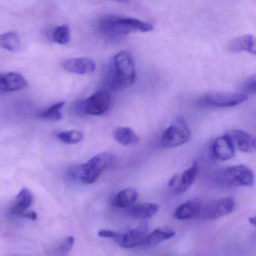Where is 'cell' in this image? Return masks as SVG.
Here are the masks:
<instances>
[{
  "label": "cell",
  "mask_w": 256,
  "mask_h": 256,
  "mask_svg": "<svg viewBox=\"0 0 256 256\" xmlns=\"http://www.w3.org/2000/svg\"><path fill=\"white\" fill-rule=\"evenodd\" d=\"M160 205L154 202L133 204L127 208V214L132 218L137 220H148L152 218L158 212Z\"/></svg>",
  "instance_id": "obj_16"
},
{
  "label": "cell",
  "mask_w": 256,
  "mask_h": 256,
  "mask_svg": "<svg viewBox=\"0 0 256 256\" xmlns=\"http://www.w3.org/2000/svg\"><path fill=\"white\" fill-rule=\"evenodd\" d=\"M62 68L68 72L77 74H89L94 72L96 68L95 62L89 58H72L62 64Z\"/></svg>",
  "instance_id": "obj_11"
},
{
  "label": "cell",
  "mask_w": 256,
  "mask_h": 256,
  "mask_svg": "<svg viewBox=\"0 0 256 256\" xmlns=\"http://www.w3.org/2000/svg\"><path fill=\"white\" fill-rule=\"evenodd\" d=\"M50 38L58 44H67L71 40V29L68 25L56 26L50 31Z\"/></svg>",
  "instance_id": "obj_23"
},
{
  "label": "cell",
  "mask_w": 256,
  "mask_h": 256,
  "mask_svg": "<svg viewBox=\"0 0 256 256\" xmlns=\"http://www.w3.org/2000/svg\"><path fill=\"white\" fill-rule=\"evenodd\" d=\"M226 134L230 138L234 145H236L242 152L250 154L256 150V139L248 133L242 130H234L228 132Z\"/></svg>",
  "instance_id": "obj_13"
},
{
  "label": "cell",
  "mask_w": 256,
  "mask_h": 256,
  "mask_svg": "<svg viewBox=\"0 0 256 256\" xmlns=\"http://www.w3.org/2000/svg\"><path fill=\"white\" fill-rule=\"evenodd\" d=\"M113 136L118 143L124 146H136L140 142V137L134 130L128 127H118L115 128Z\"/></svg>",
  "instance_id": "obj_20"
},
{
  "label": "cell",
  "mask_w": 256,
  "mask_h": 256,
  "mask_svg": "<svg viewBox=\"0 0 256 256\" xmlns=\"http://www.w3.org/2000/svg\"><path fill=\"white\" fill-rule=\"evenodd\" d=\"M218 180L228 186L250 187L254 185V175L250 168L239 164L222 170L218 174Z\"/></svg>",
  "instance_id": "obj_5"
},
{
  "label": "cell",
  "mask_w": 256,
  "mask_h": 256,
  "mask_svg": "<svg viewBox=\"0 0 256 256\" xmlns=\"http://www.w3.org/2000/svg\"><path fill=\"white\" fill-rule=\"evenodd\" d=\"M212 156L220 161H227L233 158L235 154V148L230 138L224 134L217 138L211 145Z\"/></svg>",
  "instance_id": "obj_10"
},
{
  "label": "cell",
  "mask_w": 256,
  "mask_h": 256,
  "mask_svg": "<svg viewBox=\"0 0 256 256\" xmlns=\"http://www.w3.org/2000/svg\"><path fill=\"white\" fill-rule=\"evenodd\" d=\"M136 70L134 60L130 52L122 50L116 54L109 67L108 83L110 89L121 90L134 84Z\"/></svg>",
  "instance_id": "obj_2"
},
{
  "label": "cell",
  "mask_w": 256,
  "mask_h": 256,
  "mask_svg": "<svg viewBox=\"0 0 256 256\" xmlns=\"http://www.w3.org/2000/svg\"><path fill=\"white\" fill-rule=\"evenodd\" d=\"M198 173V164L197 162H194L191 167L184 172V173L178 176L176 185L173 188L175 194H182L186 192L194 184Z\"/></svg>",
  "instance_id": "obj_15"
},
{
  "label": "cell",
  "mask_w": 256,
  "mask_h": 256,
  "mask_svg": "<svg viewBox=\"0 0 256 256\" xmlns=\"http://www.w3.org/2000/svg\"><path fill=\"white\" fill-rule=\"evenodd\" d=\"M65 106L64 102L56 103L46 110L38 114V118L40 119L48 120L58 121L62 119V109Z\"/></svg>",
  "instance_id": "obj_24"
},
{
  "label": "cell",
  "mask_w": 256,
  "mask_h": 256,
  "mask_svg": "<svg viewBox=\"0 0 256 256\" xmlns=\"http://www.w3.org/2000/svg\"><path fill=\"white\" fill-rule=\"evenodd\" d=\"M98 30L108 40L118 41L133 32H151L154 26L152 24L133 18L106 16L98 22Z\"/></svg>",
  "instance_id": "obj_1"
},
{
  "label": "cell",
  "mask_w": 256,
  "mask_h": 256,
  "mask_svg": "<svg viewBox=\"0 0 256 256\" xmlns=\"http://www.w3.org/2000/svg\"><path fill=\"white\" fill-rule=\"evenodd\" d=\"M138 198V192L134 188L121 190L114 199V204L120 208H128L134 204Z\"/></svg>",
  "instance_id": "obj_21"
},
{
  "label": "cell",
  "mask_w": 256,
  "mask_h": 256,
  "mask_svg": "<svg viewBox=\"0 0 256 256\" xmlns=\"http://www.w3.org/2000/svg\"><path fill=\"white\" fill-rule=\"evenodd\" d=\"M234 209L235 202L233 198H223L202 208L199 214L205 220H214L229 215Z\"/></svg>",
  "instance_id": "obj_9"
},
{
  "label": "cell",
  "mask_w": 256,
  "mask_h": 256,
  "mask_svg": "<svg viewBox=\"0 0 256 256\" xmlns=\"http://www.w3.org/2000/svg\"><path fill=\"white\" fill-rule=\"evenodd\" d=\"M56 136L61 142L70 144L79 143L83 140L84 138L83 133L78 130L60 132H58Z\"/></svg>",
  "instance_id": "obj_26"
},
{
  "label": "cell",
  "mask_w": 256,
  "mask_h": 256,
  "mask_svg": "<svg viewBox=\"0 0 256 256\" xmlns=\"http://www.w3.org/2000/svg\"><path fill=\"white\" fill-rule=\"evenodd\" d=\"M248 221H250V222L251 223L252 226H256V216H252L250 217V218H248Z\"/></svg>",
  "instance_id": "obj_28"
},
{
  "label": "cell",
  "mask_w": 256,
  "mask_h": 256,
  "mask_svg": "<svg viewBox=\"0 0 256 256\" xmlns=\"http://www.w3.org/2000/svg\"><path fill=\"white\" fill-rule=\"evenodd\" d=\"M202 208V203L200 199H190L178 206L174 212V217L178 220H190L198 214Z\"/></svg>",
  "instance_id": "obj_17"
},
{
  "label": "cell",
  "mask_w": 256,
  "mask_h": 256,
  "mask_svg": "<svg viewBox=\"0 0 256 256\" xmlns=\"http://www.w3.org/2000/svg\"><path fill=\"white\" fill-rule=\"evenodd\" d=\"M248 100V96L240 92H214L205 95L200 100L204 106L214 108H232Z\"/></svg>",
  "instance_id": "obj_7"
},
{
  "label": "cell",
  "mask_w": 256,
  "mask_h": 256,
  "mask_svg": "<svg viewBox=\"0 0 256 256\" xmlns=\"http://www.w3.org/2000/svg\"><path fill=\"white\" fill-rule=\"evenodd\" d=\"M114 160V156L112 152H101L91 158L88 162L72 168L70 170V176L83 184H94L102 174L113 164Z\"/></svg>",
  "instance_id": "obj_3"
},
{
  "label": "cell",
  "mask_w": 256,
  "mask_h": 256,
  "mask_svg": "<svg viewBox=\"0 0 256 256\" xmlns=\"http://www.w3.org/2000/svg\"><path fill=\"white\" fill-rule=\"evenodd\" d=\"M256 76H252L248 78L241 86V94H245L248 96V94H256Z\"/></svg>",
  "instance_id": "obj_27"
},
{
  "label": "cell",
  "mask_w": 256,
  "mask_h": 256,
  "mask_svg": "<svg viewBox=\"0 0 256 256\" xmlns=\"http://www.w3.org/2000/svg\"><path fill=\"white\" fill-rule=\"evenodd\" d=\"M32 202L34 196L32 192L28 188H22L10 208V214L18 216H24L25 214L28 212V208L32 205Z\"/></svg>",
  "instance_id": "obj_14"
},
{
  "label": "cell",
  "mask_w": 256,
  "mask_h": 256,
  "mask_svg": "<svg viewBox=\"0 0 256 256\" xmlns=\"http://www.w3.org/2000/svg\"><path fill=\"white\" fill-rule=\"evenodd\" d=\"M190 130L185 120L179 119L175 121L161 136L160 144L164 148H174L185 144L190 140Z\"/></svg>",
  "instance_id": "obj_6"
},
{
  "label": "cell",
  "mask_w": 256,
  "mask_h": 256,
  "mask_svg": "<svg viewBox=\"0 0 256 256\" xmlns=\"http://www.w3.org/2000/svg\"><path fill=\"white\" fill-rule=\"evenodd\" d=\"M110 104V94L107 90H100L82 102L78 108L86 114L100 116L108 110Z\"/></svg>",
  "instance_id": "obj_8"
},
{
  "label": "cell",
  "mask_w": 256,
  "mask_h": 256,
  "mask_svg": "<svg viewBox=\"0 0 256 256\" xmlns=\"http://www.w3.org/2000/svg\"><path fill=\"white\" fill-rule=\"evenodd\" d=\"M0 46L10 52H17L20 47V40L16 32H8L0 35Z\"/></svg>",
  "instance_id": "obj_22"
},
{
  "label": "cell",
  "mask_w": 256,
  "mask_h": 256,
  "mask_svg": "<svg viewBox=\"0 0 256 256\" xmlns=\"http://www.w3.org/2000/svg\"><path fill=\"white\" fill-rule=\"evenodd\" d=\"M74 236H70L66 238L60 244L49 250V254L52 256H66L71 252L74 246Z\"/></svg>",
  "instance_id": "obj_25"
},
{
  "label": "cell",
  "mask_w": 256,
  "mask_h": 256,
  "mask_svg": "<svg viewBox=\"0 0 256 256\" xmlns=\"http://www.w3.org/2000/svg\"><path fill=\"white\" fill-rule=\"evenodd\" d=\"M28 86V80L19 73L0 74V92H14L26 88Z\"/></svg>",
  "instance_id": "obj_12"
},
{
  "label": "cell",
  "mask_w": 256,
  "mask_h": 256,
  "mask_svg": "<svg viewBox=\"0 0 256 256\" xmlns=\"http://www.w3.org/2000/svg\"><path fill=\"white\" fill-rule=\"evenodd\" d=\"M228 48L232 53L246 52L256 54V41L253 36L244 35L233 38L228 43Z\"/></svg>",
  "instance_id": "obj_18"
},
{
  "label": "cell",
  "mask_w": 256,
  "mask_h": 256,
  "mask_svg": "<svg viewBox=\"0 0 256 256\" xmlns=\"http://www.w3.org/2000/svg\"><path fill=\"white\" fill-rule=\"evenodd\" d=\"M176 232L173 229L167 227H160L155 229L154 232L148 234L142 244V246L151 247L158 245L160 244L172 239L175 236Z\"/></svg>",
  "instance_id": "obj_19"
},
{
  "label": "cell",
  "mask_w": 256,
  "mask_h": 256,
  "mask_svg": "<svg viewBox=\"0 0 256 256\" xmlns=\"http://www.w3.org/2000/svg\"><path fill=\"white\" fill-rule=\"evenodd\" d=\"M148 234V226L146 223H142L137 228L126 232H118L110 229H101L98 232V236L114 240L118 245L126 248L142 246Z\"/></svg>",
  "instance_id": "obj_4"
}]
</instances>
